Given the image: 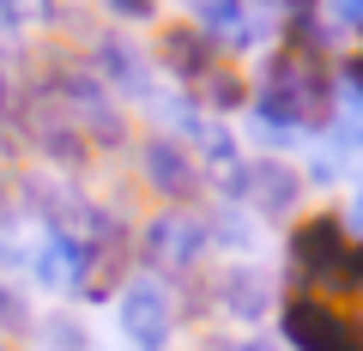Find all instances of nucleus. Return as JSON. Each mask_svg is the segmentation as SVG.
Returning a JSON list of instances; mask_svg holds the SVG:
<instances>
[{
    "mask_svg": "<svg viewBox=\"0 0 363 351\" xmlns=\"http://www.w3.org/2000/svg\"><path fill=\"white\" fill-rule=\"evenodd\" d=\"M255 116L267 121L272 140L303 133V128H327L333 121V67H327V55L279 43L255 79Z\"/></svg>",
    "mask_w": 363,
    "mask_h": 351,
    "instance_id": "1",
    "label": "nucleus"
},
{
    "mask_svg": "<svg viewBox=\"0 0 363 351\" xmlns=\"http://www.w3.org/2000/svg\"><path fill=\"white\" fill-rule=\"evenodd\" d=\"M351 255H357V236L339 212H315V218L291 224V279H297V291L351 303Z\"/></svg>",
    "mask_w": 363,
    "mask_h": 351,
    "instance_id": "2",
    "label": "nucleus"
},
{
    "mask_svg": "<svg viewBox=\"0 0 363 351\" xmlns=\"http://www.w3.org/2000/svg\"><path fill=\"white\" fill-rule=\"evenodd\" d=\"M279 333L291 351H363V309L315 291H291L279 309Z\"/></svg>",
    "mask_w": 363,
    "mask_h": 351,
    "instance_id": "3",
    "label": "nucleus"
},
{
    "mask_svg": "<svg viewBox=\"0 0 363 351\" xmlns=\"http://www.w3.org/2000/svg\"><path fill=\"white\" fill-rule=\"evenodd\" d=\"M206 248H212V224L194 218V212H182V206L157 212L140 230V260L152 273H164V279H194L200 260H206Z\"/></svg>",
    "mask_w": 363,
    "mask_h": 351,
    "instance_id": "4",
    "label": "nucleus"
},
{
    "mask_svg": "<svg viewBox=\"0 0 363 351\" xmlns=\"http://www.w3.org/2000/svg\"><path fill=\"white\" fill-rule=\"evenodd\" d=\"M25 133H30V145H37L43 157H55V164H67V169H85L91 164V140H85L79 116L67 109V97L55 91V85H37V91H30Z\"/></svg>",
    "mask_w": 363,
    "mask_h": 351,
    "instance_id": "5",
    "label": "nucleus"
},
{
    "mask_svg": "<svg viewBox=\"0 0 363 351\" xmlns=\"http://www.w3.org/2000/svg\"><path fill=\"white\" fill-rule=\"evenodd\" d=\"M140 176H145V188H152L157 200H169V206H182V212L194 206L200 188H206L200 157L188 152L176 133H145V145H140Z\"/></svg>",
    "mask_w": 363,
    "mask_h": 351,
    "instance_id": "6",
    "label": "nucleus"
},
{
    "mask_svg": "<svg viewBox=\"0 0 363 351\" xmlns=\"http://www.w3.org/2000/svg\"><path fill=\"white\" fill-rule=\"evenodd\" d=\"M121 333L140 351H164L169 333H176V297H169V285L128 279V291H121Z\"/></svg>",
    "mask_w": 363,
    "mask_h": 351,
    "instance_id": "7",
    "label": "nucleus"
},
{
    "mask_svg": "<svg viewBox=\"0 0 363 351\" xmlns=\"http://www.w3.org/2000/svg\"><path fill=\"white\" fill-rule=\"evenodd\" d=\"M230 194H242L255 212H267V218H291L303 200V176L291 164H279V157H255V164H236L230 169Z\"/></svg>",
    "mask_w": 363,
    "mask_h": 351,
    "instance_id": "8",
    "label": "nucleus"
},
{
    "mask_svg": "<svg viewBox=\"0 0 363 351\" xmlns=\"http://www.w3.org/2000/svg\"><path fill=\"white\" fill-rule=\"evenodd\" d=\"M152 55H157V67H164L169 79H182V85H188V91H194L200 79L218 67V43H212L200 25H188V18H169V25H157Z\"/></svg>",
    "mask_w": 363,
    "mask_h": 351,
    "instance_id": "9",
    "label": "nucleus"
},
{
    "mask_svg": "<svg viewBox=\"0 0 363 351\" xmlns=\"http://www.w3.org/2000/svg\"><path fill=\"white\" fill-rule=\"evenodd\" d=\"M212 297H218V309L230 315V321H260L267 303H272V291H267V279H260L255 267H224L218 285H212Z\"/></svg>",
    "mask_w": 363,
    "mask_h": 351,
    "instance_id": "10",
    "label": "nucleus"
},
{
    "mask_svg": "<svg viewBox=\"0 0 363 351\" xmlns=\"http://www.w3.org/2000/svg\"><path fill=\"white\" fill-rule=\"evenodd\" d=\"M200 13V30L224 49H248L255 43V13H248V0H194Z\"/></svg>",
    "mask_w": 363,
    "mask_h": 351,
    "instance_id": "11",
    "label": "nucleus"
},
{
    "mask_svg": "<svg viewBox=\"0 0 363 351\" xmlns=\"http://www.w3.org/2000/svg\"><path fill=\"white\" fill-rule=\"evenodd\" d=\"M194 97H200L206 109H242L248 97H255V79H242V67L218 55V67H212V73L194 85Z\"/></svg>",
    "mask_w": 363,
    "mask_h": 351,
    "instance_id": "12",
    "label": "nucleus"
},
{
    "mask_svg": "<svg viewBox=\"0 0 363 351\" xmlns=\"http://www.w3.org/2000/svg\"><path fill=\"white\" fill-rule=\"evenodd\" d=\"M55 13V0H0V25L6 30H30Z\"/></svg>",
    "mask_w": 363,
    "mask_h": 351,
    "instance_id": "13",
    "label": "nucleus"
},
{
    "mask_svg": "<svg viewBox=\"0 0 363 351\" xmlns=\"http://www.w3.org/2000/svg\"><path fill=\"white\" fill-rule=\"evenodd\" d=\"M30 327V309H25V297H18L13 285H0V333H25Z\"/></svg>",
    "mask_w": 363,
    "mask_h": 351,
    "instance_id": "14",
    "label": "nucleus"
},
{
    "mask_svg": "<svg viewBox=\"0 0 363 351\" xmlns=\"http://www.w3.org/2000/svg\"><path fill=\"white\" fill-rule=\"evenodd\" d=\"M49 351H85L79 321H49Z\"/></svg>",
    "mask_w": 363,
    "mask_h": 351,
    "instance_id": "15",
    "label": "nucleus"
},
{
    "mask_svg": "<svg viewBox=\"0 0 363 351\" xmlns=\"http://www.w3.org/2000/svg\"><path fill=\"white\" fill-rule=\"evenodd\" d=\"M104 6L121 18H157V0H104Z\"/></svg>",
    "mask_w": 363,
    "mask_h": 351,
    "instance_id": "16",
    "label": "nucleus"
},
{
    "mask_svg": "<svg viewBox=\"0 0 363 351\" xmlns=\"http://www.w3.org/2000/svg\"><path fill=\"white\" fill-rule=\"evenodd\" d=\"M333 13L345 18V25H363V0H333Z\"/></svg>",
    "mask_w": 363,
    "mask_h": 351,
    "instance_id": "17",
    "label": "nucleus"
},
{
    "mask_svg": "<svg viewBox=\"0 0 363 351\" xmlns=\"http://www.w3.org/2000/svg\"><path fill=\"white\" fill-rule=\"evenodd\" d=\"M351 236H357V243H363V188H357V194H351Z\"/></svg>",
    "mask_w": 363,
    "mask_h": 351,
    "instance_id": "18",
    "label": "nucleus"
},
{
    "mask_svg": "<svg viewBox=\"0 0 363 351\" xmlns=\"http://www.w3.org/2000/svg\"><path fill=\"white\" fill-rule=\"evenodd\" d=\"M13 109V79H6V67H0V116Z\"/></svg>",
    "mask_w": 363,
    "mask_h": 351,
    "instance_id": "19",
    "label": "nucleus"
},
{
    "mask_svg": "<svg viewBox=\"0 0 363 351\" xmlns=\"http://www.w3.org/2000/svg\"><path fill=\"white\" fill-rule=\"evenodd\" d=\"M218 351H272V345H260V339H236V345H218Z\"/></svg>",
    "mask_w": 363,
    "mask_h": 351,
    "instance_id": "20",
    "label": "nucleus"
},
{
    "mask_svg": "<svg viewBox=\"0 0 363 351\" xmlns=\"http://www.w3.org/2000/svg\"><path fill=\"white\" fill-rule=\"evenodd\" d=\"M0 351H6V345H0Z\"/></svg>",
    "mask_w": 363,
    "mask_h": 351,
    "instance_id": "21",
    "label": "nucleus"
}]
</instances>
